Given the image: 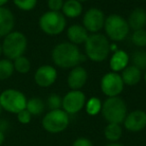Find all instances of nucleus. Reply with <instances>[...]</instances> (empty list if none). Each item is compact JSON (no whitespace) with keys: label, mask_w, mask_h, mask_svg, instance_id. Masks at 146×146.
<instances>
[{"label":"nucleus","mask_w":146,"mask_h":146,"mask_svg":"<svg viewBox=\"0 0 146 146\" xmlns=\"http://www.w3.org/2000/svg\"><path fill=\"white\" fill-rule=\"evenodd\" d=\"M5 140V134L3 131H0V146L2 145V143Z\"/></svg>","instance_id":"nucleus-33"},{"label":"nucleus","mask_w":146,"mask_h":146,"mask_svg":"<svg viewBox=\"0 0 146 146\" xmlns=\"http://www.w3.org/2000/svg\"><path fill=\"white\" fill-rule=\"evenodd\" d=\"M101 113L108 123L121 124L127 115V106L119 96L107 97L102 103Z\"/></svg>","instance_id":"nucleus-3"},{"label":"nucleus","mask_w":146,"mask_h":146,"mask_svg":"<svg viewBox=\"0 0 146 146\" xmlns=\"http://www.w3.org/2000/svg\"><path fill=\"white\" fill-rule=\"evenodd\" d=\"M26 97L19 90L6 89L0 94V105L9 113L17 114L26 108Z\"/></svg>","instance_id":"nucleus-7"},{"label":"nucleus","mask_w":146,"mask_h":146,"mask_svg":"<svg viewBox=\"0 0 146 146\" xmlns=\"http://www.w3.org/2000/svg\"><path fill=\"white\" fill-rule=\"evenodd\" d=\"M88 36H89V33L84 28L83 25L73 24L67 28V37L69 39V42L74 45L85 43Z\"/></svg>","instance_id":"nucleus-16"},{"label":"nucleus","mask_w":146,"mask_h":146,"mask_svg":"<svg viewBox=\"0 0 146 146\" xmlns=\"http://www.w3.org/2000/svg\"><path fill=\"white\" fill-rule=\"evenodd\" d=\"M123 130L120 124L108 123L104 128V136L110 142H117L121 138Z\"/></svg>","instance_id":"nucleus-21"},{"label":"nucleus","mask_w":146,"mask_h":146,"mask_svg":"<svg viewBox=\"0 0 146 146\" xmlns=\"http://www.w3.org/2000/svg\"><path fill=\"white\" fill-rule=\"evenodd\" d=\"M9 0H0V7H3L6 3H8Z\"/></svg>","instance_id":"nucleus-35"},{"label":"nucleus","mask_w":146,"mask_h":146,"mask_svg":"<svg viewBox=\"0 0 146 146\" xmlns=\"http://www.w3.org/2000/svg\"><path fill=\"white\" fill-rule=\"evenodd\" d=\"M16 115H17V120H18L21 124H28L29 122L31 121V118H32V115L29 113V111L26 108L21 110L20 112H18Z\"/></svg>","instance_id":"nucleus-31"},{"label":"nucleus","mask_w":146,"mask_h":146,"mask_svg":"<svg viewBox=\"0 0 146 146\" xmlns=\"http://www.w3.org/2000/svg\"><path fill=\"white\" fill-rule=\"evenodd\" d=\"M103 28L108 38L115 42L124 40L130 31L127 20L119 14L108 15L105 18Z\"/></svg>","instance_id":"nucleus-5"},{"label":"nucleus","mask_w":146,"mask_h":146,"mask_svg":"<svg viewBox=\"0 0 146 146\" xmlns=\"http://www.w3.org/2000/svg\"><path fill=\"white\" fill-rule=\"evenodd\" d=\"M2 107H1V105H0V114H1V112H2Z\"/></svg>","instance_id":"nucleus-39"},{"label":"nucleus","mask_w":146,"mask_h":146,"mask_svg":"<svg viewBox=\"0 0 146 146\" xmlns=\"http://www.w3.org/2000/svg\"><path fill=\"white\" fill-rule=\"evenodd\" d=\"M2 53L9 60H15L22 56L27 49V38L22 32L12 31L4 37L2 42Z\"/></svg>","instance_id":"nucleus-4"},{"label":"nucleus","mask_w":146,"mask_h":146,"mask_svg":"<svg viewBox=\"0 0 146 146\" xmlns=\"http://www.w3.org/2000/svg\"><path fill=\"white\" fill-rule=\"evenodd\" d=\"M83 7L78 0H66L62 7V14L67 18H77L82 14Z\"/></svg>","instance_id":"nucleus-20"},{"label":"nucleus","mask_w":146,"mask_h":146,"mask_svg":"<svg viewBox=\"0 0 146 146\" xmlns=\"http://www.w3.org/2000/svg\"><path fill=\"white\" fill-rule=\"evenodd\" d=\"M88 79V74L85 68L76 66L71 69L67 77V84L71 90H81Z\"/></svg>","instance_id":"nucleus-14"},{"label":"nucleus","mask_w":146,"mask_h":146,"mask_svg":"<svg viewBox=\"0 0 146 146\" xmlns=\"http://www.w3.org/2000/svg\"><path fill=\"white\" fill-rule=\"evenodd\" d=\"M86 103V96L81 90H70L62 98V109L67 114H76L81 111Z\"/></svg>","instance_id":"nucleus-10"},{"label":"nucleus","mask_w":146,"mask_h":146,"mask_svg":"<svg viewBox=\"0 0 146 146\" xmlns=\"http://www.w3.org/2000/svg\"><path fill=\"white\" fill-rule=\"evenodd\" d=\"M72 146H94L91 140L85 137H79L73 142Z\"/></svg>","instance_id":"nucleus-32"},{"label":"nucleus","mask_w":146,"mask_h":146,"mask_svg":"<svg viewBox=\"0 0 146 146\" xmlns=\"http://www.w3.org/2000/svg\"><path fill=\"white\" fill-rule=\"evenodd\" d=\"M13 3L20 10L30 11L35 8L37 4V0H13Z\"/></svg>","instance_id":"nucleus-29"},{"label":"nucleus","mask_w":146,"mask_h":146,"mask_svg":"<svg viewBox=\"0 0 146 146\" xmlns=\"http://www.w3.org/2000/svg\"><path fill=\"white\" fill-rule=\"evenodd\" d=\"M14 71L12 60H9L7 58L0 60V80H6L10 78Z\"/></svg>","instance_id":"nucleus-23"},{"label":"nucleus","mask_w":146,"mask_h":146,"mask_svg":"<svg viewBox=\"0 0 146 146\" xmlns=\"http://www.w3.org/2000/svg\"><path fill=\"white\" fill-rule=\"evenodd\" d=\"M84 44L86 56L93 62H102L111 52L109 40L105 35L100 33L89 34Z\"/></svg>","instance_id":"nucleus-2"},{"label":"nucleus","mask_w":146,"mask_h":146,"mask_svg":"<svg viewBox=\"0 0 146 146\" xmlns=\"http://www.w3.org/2000/svg\"><path fill=\"white\" fill-rule=\"evenodd\" d=\"M39 27L47 35H58L66 27V17L61 12L49 10L39 18Z\"/></svg>","instance_id":"nucleus-6"},{"label":"nucleus","mask_w":146,"mask_h":146,"mask_svg":"<svg viewBox=\"0 0 146 146\" xmlns=\"http://www.w3.org/2000/svg\"><path fill=\"white\" fill-rule=\"evenodd\" d=\"M130 57L125 51L123 50H116L111 56L109 61L110 68L113 72L122 71L126 66H128Z\"/></svg>","instance_id":"nucleus-18"},{"label":"nucleus","mask_w":146,"mask_h":146,"mask_svg":"<svg viewBox=\"0 0 146 146\" xmlns=\"http://www.w3.org/2000/svg\"><path fill=\"white\" fill-rule=\"evenodd\" d=\"M64 0H48L47 5L50 11H55V12H60L62 10Z\"/></svg>","instance_id":"nucleus-30"},{"label":"nucleus","mask_w":146,"mask_h":146,"mask_svg":"<svg viewBox=\"0 0 146 146\" xmlns=\"http://www.w3.org/2000/svg\"><path fill=\"white\" fill-rule=\"evenodd\" d=\"M124 127L130 132H139L146 127V112L143 110H133L127 113L123 121Z\"/></svg>","instance_id":"nucleus-12"},{"label":"nucleus","mask_w":146,"mask_h":146,"mask_svg":"<svg viewBox=\"0 0 146 146\" xmlns=\"http://www.w3.org/2000/svg\"><path fill=\"white\" fill-rule=\"evenodd\" d=\"M2 54V45H1V43H0V55Z\"/></svg>","instance_id":"nucleus-36"},{"label":"nucleus","mask_w":146,"mask_h":146,"mask_svg":"<svg viewBox=\"0 0 146 146\" xmlns=\"http://www.w3.org/2000/svg\"><path fill=\"white\" fill-rule=\"evenodd\" d=\"M127 23L129 28L133 31L144 29V27L146 26V11L140 7L133 9L129 14Z\"/></svg>","instance_id":"nucleus-17"},{"label":"nucleus","mask_w":146,"mask_h":146,"mask_svg":"<svg viewBox=\"0 0 146 146\" xmlns=\"http://www.w3.org/2000/svg\"><path fill=\"white\" fill-rule=\"evenodd\" d=\"M144 81H145V83H146V72H145V74H144Z\"/></svg>","instance_id":"nucleus-37"},{"label":"nucleus","mask_w":146,"mask_h":146,"mask_svg":"<svg viewBox=\"0 0 146 146\" xmlns=\"http://www.w3.org/2000/svg\"><path fill=\"white\" fill-rule=\"evenodd\" d=\"M120 76L124 84L133 86L141 80V70H139L134 65H128L121 71Z\"/></svg>","instance_id":"nucleus-19"},{"label":"nucleus","mask_w":146,"mask_h":146,"mask_svg":"<svg viewBox=\"0 0 146 146\" xmlns=\"http://www.w3.org/2000/svg\"><path fill=\"white\" fill-rule=\"evenodd\" d=\"M69 125V115L63 109L49 110L42 119V127L49 133H60Z\"/></svg>","instance_id":"nucleus-8"},{"label":"nucleus","mask_w":146,"mask_h":146,"mask_svg":"<svg viewBox=\"0 0 146 146\" xmlns=\"http://www.w3.org/2000/svg\"><path fill=\"white\" fill-rule=\"evenodd\" d=\"M131 41L135 46L137 47H145L146 46V30L145 29H139V30L133 31L131 35Z\"/></svg>","instance_id":"nucleus-27"},{"label":"nucleus","mask_w":146,"mask_h":146,"mask_svg":"<svg viewBox=\"0 0 146 146\" xmlns=\"http://www.w3.org/2000/svg\"><path fill=\"white\" fill-rule=\"evenodd\" d=\"M26 109L29 111L31 115L38 116L43 113L45 109V103L42 99L38 97H32L27 100L26 103Z\"/></svg>","instance_id":"nucleus-22"},{"label":"nucleus","mask_w":146,"mask_h":146,"mask_svg":"<svg viewBox=\"0 0 146 146\" xmlns=\"http://www.w3.org/2000/svg\"><path fill=\"white\" fill-rule=\"evenodd\" d=\"M57 79V70L51 65H42L34 74V81L40 87H49Z\"/></svg>","instance_id":"nucleus-13"},{"label":"nucleus","mask_w":146,"mask_h":146,"mask_svg":"<svg viewBox=\"0 0 146 146\" xmlns=\"http://www.w3.org/2000/svg\"><path fill=\"white\" fill-rule=\"evenodd\" d=\"M105 15L103 11L99 8L92 7L88 9L83 15V27L92 34V33H98L104 27L105 22Z\"/></svg>","instance_id":"nucleus-11"},{"label":"nucleus","mask_w":146,"mask_h":146,"mask_svg":"<svg viewBox=\"0 0 146 146\" xmlns=\"http://www.w3.org/2000/svg\"><path fill=\"white\" fill-rule=\"evenodd\" d=\"M84 107H85V110L88 115L95 116V115H97L99 112H101L102 102L100 101L99 98L91 97L88 101H86Z\"/></svg>","instance_id":"nucleus-25"},{"label":"nucleus","mask_w":146,"mask_h":146,"mask_svg":"<svg viewBox=\"0 0 146 146\" xmlns=\"http://www.w3.org/2000/svg\"><path fill=\"white\" fill-rule=\"evenodd\" d=\"M13 65H14V70L20 73V74H26V73L29 72V70L31 68L30 61L24 55L13 60Z\"/></svg>","instance_id":"nucleus-24"},{"label":"nucleus","mask_w":146,"mask_h":146,"mask_svg":"<svg viewBox=\"0 0 146 146\" xmlns=\"http://www.w3.org/2000/svg\"><path fill=\"white\" fill-rule=\"evenodd\" d=\"M105 146H124L123 144H120L118 142H110L109 144H106Z\"/></svg>","instance_id":"nucleus-34"},{"label":"nucleus","mask_w":146,"mask_h":146,"mask_svg":"<svg viewBox=\"0 0 146 146\" xmlns=\"http://www.w3.org/2000/svg\"><path fill=\"white\" fill-rule=\"evenodd\" d=\"M51 58L56 66L64 69L74 68L83 60V56L77 45L70 42H62L57 44L53 48Z\"/></svg>","instance_id":"nucleus-1"},{"label":"nucleus","mask_w":146,"mask_h":146,"mask_svg":"<svg viewBox=\"0 0 146 146\" xmlns=\"http://www.w3.org/2000/svg\"><path fill=\"white\" fill-rule=\"evenodd\" d=\"M46 104H47V107L49 108V110L61 109V107H62V98L58 94L52 93L47 98Z\"/></svg>","instance_id":"nucleus-28"},{"label":"nucleus","mask_w":146,"mask_h":146,"mask_svg":"<svg viewBox=\"0 0 146 146\" xmlns=\"http://www.w3.org/2000/svg\"><path fill=\"white\" fill-rule=\"evenodd\" d=\"M100 88L107 97L119 96L124 89V83L120 74L117 72H108L104 74L100 81Z\"/></svg>","instance_id":"nucleus-9"},{"label":"nucleus","mask_w":146,"mask_h":146,"mask_svg":"<svg viewBox=\"0 0 146 146\" xmlns=\"http://www.w3.org/2000/svg\"><path fill=\"white\" fill-rule=\"evenodd\" d=\"M132 65L137 67L139 70H146V51L138 50L131 56Z\"/></svg>","instance_id":"nucleus-26"},{"label":"nucleus","mask_w":146,"mask_h":146,"mask_svg":"<svg viewBox=\"0 0 146 146\" xmlns=\"http://www.w3.org/2000/svg\"><path fill=\"white\" fill-rule=\"evenodd\" d=\"M15 18L13 13L6 7H0V37H5L13 31Z\"/></svg>","instance_id":"nucleus-15"},{"label":"nucleus","mask_w":146,"mask_h":146,"mask_svg":"<svg viewBox=\"0 0 146 146\" xmlns=\"http://www.w3.org/2000/svg\"><path fill=\"white\" fill-rule=\"evenodd\" d=\"M79 2H85V1H87V0H78Z\"/></svg>","instance_id":"nucleus-38"}]
</instances>
